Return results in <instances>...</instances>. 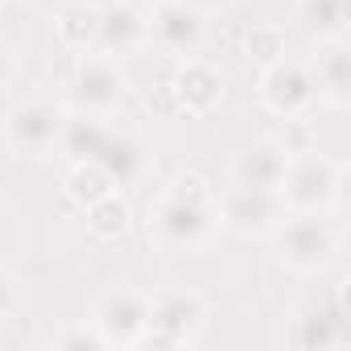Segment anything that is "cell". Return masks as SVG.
Wrapping results in <instances>:
<instances>
[{
    "label": "cell",
    "instance_id": "d4e9b609",
    "mask_svg": "<svg viewBox=\"0 0 351 351\" xmlns=\"http://www.w3.org/2000/svg\"><path fill=\"white\" fill-rule=\"evenodd\" d=\"M58 347H66V351H104L108 347V339L99 335V326H79V330H71V335H62L58 339Z\"/></svg>",
    "mask_w": 351,
    "mask_h": 351
},
{
    "label": "cell",
    "instance_id": "ac0fdd59",
    "mask_svg": "<svg viewBox=\"0 0 351 351\" xmlns=\"http://www.w3.org/2000/svg\"><path fill=\"white\" fill-rule=\"evenodd\" d=\"M298 21L310 38L318 42H335L347 38L351 25V0H298Z\"/></svg>",
    "mask_w": 351,
    "mask_h": 351
},
{
    "label": "cell",
    "instance_id": "7c38bea8",
    "mask_svg": "<svg viewBox=\"0 0 351 351\" xmlns=\"http://www.w3.org/2000/svg\"><path fill=\"white\" fill-rule=\"evenodd\" d=\"M149 42V17L132 5V0H112V5L99 9V34L95 46L108 58H124L132 50H141Z\"/></svg>",
    "mask_w": 351,
    "mask_h": 351
},
{
    "label": "cell",
    "instance_id": "3957f363",
    "mask_svg": "<svg viewBox=\"0 0 351 351\" xmlns=\"http://www.w3.org/2000/svg\"><path fill=\"white\" fill-rule=\"evenodd\" d=\"M339 173L343 169L330 157H322L318 149L289 157L285 178L277 186L285 211H326L335 203V195H339Z\"/></svg>",
    "mask_w": 351,
    "mask_h": 351
},
{
    "label": "cell",
    "instance_id": "7a4b0ae2",
    "mask_svg": "<svg viewBox=\"0 0 351 351\" xmlns=\"http://www.w3.org/2000/svg\"><path fill=\"white\" fill-rule=\"evenodd\" d=\"M219 228L215 203H186L161 195L149 211V236L161 252H199Z\"/></svg>",
    "mask_w": 351,
    "mask_h": 351
},
{
    "label": "cell",
    "instance_id": "d6986e66",
    "mask_svg": "<svg viewBox=\"0 0 351 351\" xmlns=\"http://www.w3.org/2000/svg\"><path fill=\"white\" fill-rule=\"evenodd\" d=\"M54 29L66 50H91L95 34H99V9L95 5H62L54 17Z\"/></svg>",
    "mask_w": 351,
    "mask_h": 351
},
{
    "label": "cell",
    "instance_id": "6da1fadb",
    "mask_svg": "<svg viewBox=\"0 0 351 351\" xmlns=\"http://www.w3.org/2000/svg\"><path fill=\"white\" fill-rule=\"evenodd\" d=\"M203 318H207V306H203V298H199L195 289L165 285V289L149 293L141 343H149V347H161V351L186 347V343L199 335Z\"/></svg>",
    "mask_w": 351,
    "mask_h": 351
},
{
    "label": "cell",
    "instance_id": "4fadbf2b",
    "mask_svg": "<svg viewBox=\"0 0 351 351\" xmlns=\"http://www.w3.org/2000/svg\"><path fill=\"white\" fill-rule=\"evenodd\" d=\"M169 87H173V99H178V112H186V116H207L223 99V75L203 58H182Z\"/></svg>",
    "mask_w": 351,
    "mask_h": 351
},
{
    "label": "cell",
    "instance_id": "7402d4cb",
    "mask_svg": "<svg viewBox=\"0 0 351 351\" xmlns=\"http://www.w3.org/2000/svg\"><path fill=\"white\" fill-rule=\"evenodd\" d=\"M244 54L252 62H261V66L285 58V29L281 25H252V29H244Z\"/></svg>",
    "mask_w": 351,
    "mask_h": 351
},
{
    "label": "cell",
    "instance_id": "9a60e30c",
    "mask_svg": "<svg viewBox=\"0 0 351 351\" xmlns=\"http://www.w3.org/2000/svg\"><path fill=\"white\" fill-rule=\"evenodd\" d=\"M95 161L104 165V173H108L116 186H136V182L145 178V169H149L145 145H141L132 132H112V128H108V136H104Z\"/></svg>",
    "mask_w": 351,
    "mask_h": 351
},
{
    "label": "cell",
    "instance_id": "9c48e42d",
    "mask_svg": "<svg viewBox=\"0 0 351 351\" xmlns=\"http://www.w3.org/2000/svg\"><path fill=\"white\" fill-rule=\"evenodd\" d=\"M149 17V42L173 58H191L203 42V13L191 9L186 0H157L145 13Z\"/></svg>",
    "mask_w": 351,
    "mask_h": 351
},
{
    "label": "cell",
    "instance_id": "8fae6325",
    "mask_svg": "<svg viewBox=\"0 0 351 351\" xmlns=\"http://www.w3.org/2000/svg\"><path fill=\"white\" fill-rule=\"evenodd\" d=\"M145 306H149V298L136 293V289H112V293H104V302L95 306V326L108 339V347L112 343H120V347H136L141 343Z\"/></svg>",
    "mask_w": 351,
    "mask_h": 351
},
{
    "label": "cell",
    "instance_id": "4316f807",
    "mask_svg": "<svg viewBox=\"0 0 351 351\" xmlns=\"http://www.w3.org/2000/svg\"><path fill=\"white\" fill-rule=\"evenodd\" d=\"M149 108H153L157 116H173V112H178L173 87H169V83H157V91H149Z\"/></svg>",
    "mask_w": 351,
    "mask_h": 351
},
{
    "label": "cell",
    "instance_id": "ffe728a7",
    "mask_svg": "<svg viewBox=\"0 0 351 351\" xmlns=\"http://www.w3.org/2000/svg\"><path fill=\"white\" fill-rule=\"evenodd\" d=\"M62 191H66V199H71L75 207H91V203H99L104 195H112L116 182L104 173L99 161H75L71 173H66V182H62Z\"/></svg>",
    "mask_w": 351,
    "mask_h": 351
},
{
    "label": "cell",
    "instance_id": "44dd1931",
    "mask_svg": "<svg viewBox=\"0 0 351 351\" xmlns=\"http://www.w3.org/2000/svg\"><path fill=\"white\" fill-rule=\"evenodd\" d=\"M128 223H132V207H128L116 191L87 207V228H91L95 240H120V236L128 232Z\"/></svg>",
    "mask_w": 351,
    "mask_h": 351
},
{
    "label": "cell",
    "instance_id": "484cf974",
    "mask_svg": "<svg viewBox=\"0 0 351 351\" xmlns=\"http://www.w3.org/2000/svg\"><path fill=\"white\" fill-rule=\"evenodd\" d=\"M17 306H21L17 277H13L9 269H0V322H5V318H13V314H17Z\"/></svg>",
    "mask_w": 351,
    "mask_h": 351
},
{
    "label": "cell",
    "instance_id": "8992f818",
    "mask_svg": "<svg viewBox=\"0 0 351 351\" xmlns=\"http://www.w3.org/2000/svg\"><path fill=\"white\" fill-rule=\"evenodd\" d=\"M293 347L306 351H326V347H347V281L330 285L326 293H318L302 314H293V326L285 335Z\"/></svg>",
    "mask_w": 351,
    "mask_h": 351
},
{
    "label": "cell",
    "instance_id": "5bb4252c",
    "mask_svg": "<svg viewBox=\"0 0 351 351\" xmlns=\"http://www.w3.org/2000/svg\"><path fill=\"white\" fill-rule=\"evenodd\" d=\"M285 165H289V153L277 141H261V145H248L244 153H236V161H232V182L236 186L277 191L281 178H285Z\"/></svg>",
    "mask_w": 351,
    "mask_h": 351
},
{
    "label": "cell",
    "instance_id": "f1b7e54d",
    "mask_svg": "<svg viewBox=\"0 0 351 351\" xmlns=\"http://www.w3.org/2000/svg\"><path fill=\"white\" fill-rule=\"evenodd\" d=\"M186 5H191V9H199V13L207 17V13H219V9H228L232 0H186Z\"/></svg>",
    "mask_w": 351,
    "mask_h": 351
},
{
    "label": "cell",
    "instance_id": "ba28073f",
    "mask_svg": "<svg viewBox=\"0 0 351 351\" xmlns=\"http://www.w3.org/2000/svg\"><path fill=\"white\" fill-rule=\"evenodd\" d=\"M318 99V87H314V75L293 62V58H277L265 66L261 75V104L273 112V116H306Z\"/></svg>",
    "mask_w": 351,
    "mask_h": 351
},
{
    "label": "cell",
    "instance_id": "2e32d148",
    "mask_svg": "<svg viewBox=\"0 0 351 351\" xmlns=\"http://www.w3.org/2000/svg\"><path fill=\"white\" fill-rule=\"evenodd\" d=\"M314 87H318V95H326L330 104H347L351 99V54H347V42L343 38H335V42H326V50L318 54V62H314Z\"/></svg>",
    "mask_w": 351,
    "mask_h": 351
},
{
    "label": "cell",
    "instance_id": "e0dca14e",
    "mask_svg": "<svg viewBox=\"0 0 351 351\" xmlns=\"http://www.w3.org/2000/svg\"><path fill=\"white\" fill-rule=\"evenodd\" d=\"M104 136H108L104 116H95V112H79V116H66V120H62L58 149H62V157H66L71 165H75V161H95Z\"/></svg>",
    "mask_w": 351,
    "mask_h": 351
},
{
    "label": "cell",
    "instance_id": "5b68a950",
    "mask_svg": "<svg viewBox=\"0 0 351 351\" xmlns=\"http://www.w3.org/2000/svg\"><path fill=\"white\" fill-rule=\"evenodd\" d=\"M277 244L293 273H318L335 256V228L322 219V211H293L277 223Z\"/></svg>",
    "mask_w": 351,
    "mask_h": 351
},
{
    "label": "cell",
    "instance_id": "30bf717a",
    "mask_svg": "<svg viewBox=\"0 0 351 351\" xmlns=\"http://www.w3.org/2000/svg\"><path fill=\"white\" fill-rule=\"evenodd\" d=\"M71 91H75L79 112L108 116L112 108H120V99H124L128 83H124V75H120L116 58H108V54H87V58L75 66Z\"/></svg>",
    "mask_w": 351,
    "mask_h": 351
},
{
    "label": "cell",
    "instance_id": "603a6c76",
    "mask_svg": "<svg viewBox=\"0 0 351 351\" xmlns=\"http://www.w3.org/2000/svg\"><path fill=\"white\" fill-rule=\"evenodd\" d=\"M289 157H298V153H310L314 149V124H310V116H285V124H281V132L273 136Z\"/></svg>",
    "mask_w": 351,
    "mask_h": 351
},
{
    "label": "cell",
    "instance_id": "83f0119b",
    "mask_svg": "<svg viewBox=\"0 0 351 351\" xmlns=\"http://www.w3.org/2000/svg\"><path fill=\"white\" fill-rule=\"evenodd\" d=\"M9 79H13V50L0 42V87H5Z\"/></svg>",
    "mask_w": 351,
    "mask_h": 351
},
{
    "label": "cell",
    "instance_id": "52a82bcc",
    "mask_svg": "<svg viewBox=\"0 0 351 351\" xmlns=\"http://www.w3.org/2000/svg\"><path fill=\"white\" fill-rule=\"evenodd\" d=\"M219 223L232 228L236 236L252 240V236H269L277 232V223L285 219V203L277 191H261V186H232L219 203Z\"/></svg>",
    "mask_w": 351,
    "mask_h": 351
},
{
    "label": "cell",
    "instance_id": "277c9868",
    "mask_svg": "<svg viewBox=\"0 0 351 351\" xmlns=\"http://www.w3.org/2000/svg\"><path fill=\"white\" fill-rule=\"evenodd\" d=\"M62 120H66V112H62L54 99L29 95V99H21V104L9 108V116H5V136H9V145H13L17 157H50V153L58 149Z\"/></svg>",
    "mask_w": 351,
    "mask_h": 351
},
{
    "label": "cell",
    "instance_id": "cb8c5ba5",
    "mask_svg": "<svg viewBox=\"0 0 351 351\" xmlns=\"http://www.w3.org/2000/svg\"><path fill=\"white\" fill-rule=\"evenodd\" d=\"M165 195H173V199H186V203H215V191H211V182L203 178V173H195V169L173 173V178H169V186H165Z\"/></svg>",
    "mask_w": 351,
    "mask_h": 351
}]
</instances>
